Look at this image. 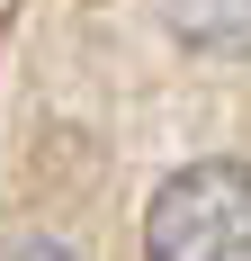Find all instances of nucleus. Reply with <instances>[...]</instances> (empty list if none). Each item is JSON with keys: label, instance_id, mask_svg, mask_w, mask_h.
<instances>
[{"label": "nucleus", "instance_id": "1", "mask_svg": "<svg viewBox=\"0 0 251 261\" xmlns=\"http://www.w3.org/2000/svg\"><path fill=\"white\" fill-rule=\"evenodd\" d=\"M144 261H251V162H179L144 207Z\"/></svg>", "mask_w": 251, "mask_h": 261}, {"label": "nucleus", "instance_id": "3", "mask_svg": "<svg viewBox=\"0 0 251 261\" xmlns=\"http://www.w3.org/2000/svg\"><path fill=\"white\" fill-rule=\"evenodd\" d=\"M9 261H81V252H72V243H18Z\"/></svg>", "mask_w": 251, "mask_h": 261}, {"label": "nucleus", "instance_id": "2", "mask_svg": "<svg viewBox=\"0 0 251 261\" xmlns=\"http://www.w3.org/2000/svg\"><path fill=\"white\" fill-rule=\"evenodd\" d=\"M162 18L189 54H225V63H251V0H162Z\"/></svg>", "mask_w": 251, "mask_h": 261}]
</instances>
